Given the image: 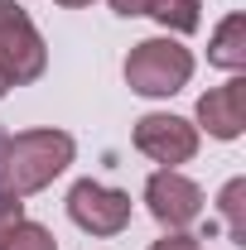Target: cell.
Instances as JSON below:
<instances>
[{"label":"cell","instance_id":"obj_8","mask_svg":"<svg viewBox=\"0 0 246 250\" xmlns=\"http://www.w3.org/2000/svg\"><path fill=\"white\" fill-rule=\"evenodd\" d=\"M208 62L227 67V72H242L246 67V15H227L217 24L213 43H208Z\"/></svg>","mask_w":246,"mask_h":250},{"label":"cell","instance_id":"obj_9","mask_svg":"<svg viewBox=\"0 0 246 250\" xmlns=\"http://www.w3.org/2000/svg\"><path fill=\"white\" fill-rule=\"evenodd\" d=\"M150 15L169 34H193V29H198V20H203V0H154Z\"/></svg>","mask_w":246,"mask_h":250},{"label":"cell","instance_id":"obj_7","mask_svg":"<svg viewBox=\"0 0 246 250\" xmlns=\"http://www.w3.org/2000/svg\"><path fill=\"white\" fill-rule=\"evenodd\" d=\"M198 125L213 140H237L246 130V77H232L208 96H198Z\"/></svg>","mask_w":246,"mask_h":250},{"label":"cell","instance_id":"obj_6","mask_svg":"<svg viewBox=\"0 0 246 250\" xmlns=\"http://www.w3.org/2000/svg\"><path fill=\"white\" fill-rule=\"evenodd\" d=\"M145 202H150V217L159 226H169V231H184V226H193V221L203 217V188L193 183V178H184L179 168L150 173Z\"/></svg>","mask_w":246,"mask_h":250},{"label":"cell","instance_id":"obj_10","mask_svg":"<svg viewBox=\"0 0 246 250\" xmlns=\"http://www.w3.org/2000/svg\"><path fill=\"white\" fill-rule=\"evenodd\" d=\"M0 250H58V241H53V231H49V226L20 217L5 236H0Z\"/></svg>","mask_w":246,"mask_h":250},{"label":"cell","instance_id":"obj_5","mask_svg":"<svg viewBox=\"0 0 246 250\" xmlns=\"http://www.w3.org/2000/svg\"><path fill=\"white\" fill-rule=\"evenodd\" d=\"M135 149L164 168L188 164L198 154V125H188L184 116H169V111H150L135 121Z\"/></svg>","mask_w":246,"mask_h":250},{"label":"cell","instance_id":"obj_1","mask_svg":"<svg viewBox=\"0 0 246 250\" xmlns=\"http://www.w3.org/2000/svg\"><path fill=\"white\" fill-rule=\"evenodd\" d=\"M77 145L68 130H20V135H0V192L10 197H29L39 188H49L63 168L73 164Z\"/></svg>","mask_w":246,"mask_h":250},{"label":"cell","instance_id":"obj_11","mask_svg":"<svg viewBox=\"0 0 246 250\" xmlns=\"http://www.w3.org/2000/svg\"><path fill=\"white\" fill-rule=\"evenodd\" d=\"M242 197H246V178H232V183L222 188V197H217V207H222V217H227V236H232V246H246Z\"/></svg>","mask_w":246,"mask_h":250},{"label":"cell","instance_id":"obj_2","mask_svg":"<svg viewBox=\"0 0 246 250\" xmlns=\"http://www.w3.org/2000/svg\"><path fill=\"white\" fill-rule=\"evenodd\" d=\"M188 77H193V53L169 34L140 39L125 58V82L140 96H174L188 87Z\"/></svg>","mask_w":246,"mask_h":250},{"label":"cell","instance_id":"obj_14","mask_svg":"<svg viewBox=\"0 0 246 250\" xmlns=\"http://www.w3.org/2000/svg\"><path fill=\"white\" fill-rule=\"evenodd\" d=\"M111 10L130 20V15H150V10H154V0H111Z\"/></svg>","mask_w":246,"mask_h":250},{"label":"cell","instance_id":"obj_16","mask_svg":"<svg viewBox=\"0 0 246 250\" xmlns=\"http://www.w3.org/2000/svg\"><path fill=\"white\" fill-rule=\"evenodd\" d=\"M5 92H10V77H5V72H0V96H5Z\"/></svg>","mask_w":246,"mask_h":250},{"label":"cell","instance_id":"obj_12","mask_svg":"<svg viewBox=\"0 0 246 250\" xmlns=\"http://www.w3.org/2000/svg\"><path fill=\"white\" fill-rule=\"evenodd\" d=\"M20 217H25V202H20V197H10V192H0V236H5Z\"/></svg>","mask_w":246,"mask_h":250},{"label":"cell","instance_id":"obj_4","mask_svg":"<svg viewBox=\"0 0 246 250\" xmlns=\"http://www.w3.org/2000/svg\"><path fill=\"white\" fill-rule=\"evenodd\" d=\"M68 217L77 221L82 231H92V236H121L125 226H130V197H125L121 188L82 178V183H73V192H68Z\"/></svg>","mask_w":246,"mask_h":250},{"label":"cell","instance_id":"obj_13","mask_svg":"<svg viewBox=\"0 0 246 250\" xmlns=\"http://www.w3.org/2000/svg\"><path fill=\"white\" fill-rule=\"evenodd\" d=\"M150 250H203L198 246V236H184V231H169L164 241H154Z\"/></svg>","mask_w":246,"mask_h":250},{"label":"cell","instance_id":"obj_3","mask_svg":"<svg viewBox=\"0 0 246 250\" xmlns=\"http://www.w3.org/2000/svg\"><path fill=\"white\" fill-rule=\"evenodd\" d=\"M49 67V48L34 29V20L25 15V5L15 0H0V72L10 77V87L44 77Z\"/></svg>","mask_w":246,"mask_h":250},{"label":"cell","instance_id":"obj_15","mask_svg":"<svg viewBox=\"0 0 246 250\" xmlns=\"http://www.w3.org/2000/svg\"><path fill=\"white\" fill-rule=\"evenodd\" d=\"M58 5H68V10H82V5H92V0H58Z\"/></svg>","mask_w":246,"mask_h":250}]
</instances>
